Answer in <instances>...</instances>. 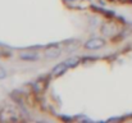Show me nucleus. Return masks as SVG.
<instances>
[{"instance_id": "obj_6", "label": "nucleus", "mask_w": 132, "mask_h": 123, "mask_svg": "<svg viewBox=\"0 0 132 123\" xmlns=\"http://www.w3.org/2000/svg\"><path fill=\"white\" fill-rule=\"evenodd\" d=\"M64 62L68 64V67H69V68H72V67H76V65L80 63V58H77V56L75 58V56H73V58H69V59L64 60Z\"/></svg>"}, {"instance_id": "obj_2", "label": "nucleus", "mask_w": 132, "mask_h": 123, "mask_svg": "<svg viewBox=\"0 0 132 123\" xmlns=\"http://www.w3.org/2000/svg\"><path fill=\"white\" fill-rule=\"evenodd\" d=\"M68 68H69V67H68V64H67L65 62H63V63H59L56 67H54V68H53V71H51V73H53V76L58 77V76L63 75Z\"/></svg>"}, {"instance_id": "obj_5", "label": "nucleus", "mask_w": 132, "mask_h": 123, "mask_svg": "<svg viewBox=\"0 0 132 123\" xmlns=\"http://www.w3.org/2000/svg\"><path fill=\"white\" fill-rule=\"evenodd\" d=\"M45 87H46V81H36L34 83V90L36 91V92H43L45 90Z\"/></svg>"}, {"instance_id": "obj_1", "label": "nucleus", "mask_w": 132, "mask_h": 123, "mask_svg": "<svg viewBox=\"0 0 132 123\" xmlns=\"http://www.w3.org/2000/svg\"><path fill=\"white\" fill-rule=\"evenodd\" d=\"M105 45V41L100 37H94V39H90L88 41L85 42V47L90 49V50H96V49H100Z\"/></svg>"}, {"instance_id": "obj_4", "label": "nucleus", "mask_w": 132, "mask_h": 123, "mask_svg": "<svg viewBox=\"0 0 132 123\" xmlns=\"http://www.w3.org/2000/svg\"><path fill=\"white\" fill-rule=\"evenodd\" d=\"M60 53H62L60 49H58V47H50V49H47L45 51V55L47 58H56V56L60 55Z\"/></svg>"}, {"instance_id": "obj_3", "label": "nucleus", "mask_w": 132, "mask_h": 123, "mask_svg": "<svg viewBox=\"0 0 132 123\" xmlns=\"http://www.w3.org/2000/svg\"><path fill=\"white\" fill-rule=\"evenodd\" d=\"M19 58L23 60H36L39 59V54L36 51H23L19 54Z\"/></svg>"}, {"instance_id": "obj_8", "label": "nucleus", "mask_w": 132, "mask_h": 123, "mask_svg": "<svg viewBox=\"0 0 132 123\" xmlns=\"http://www.w3.org/2000/svg\"><path fill=\"white\" fill-rule=\"evenodd\" d=\"M68 1H75V0H68Z\"/></svg>"}, {"instance_id": "obj_9", "label": "nucleus", "mask_w": 132, "mask_h": 123, "mask_svg": "<svg viewBox=\"0 0 132 123\" xmlns=\"http://www.w3.org/2000/svg\"><path fill=\"white\" fill-rule=\"evenodd\" d=\"M130 1H131V3H132V0H130Z\"/></svg>"}, {"instance_id": "obj_7", "label": "nucleus", "mask_w": 132, "mask_h": 123, "mask_svg": "<svg viewBox=\"0 0 132 123\" xmlns=\"http://www.w3.org/2000/svg\"><path fill=\"white\" fill-rule=\"evenodd\" d=\"M6 76V72H5V69L3 68V67H0V78H4Z\"/></svg>"}]
</instances>
